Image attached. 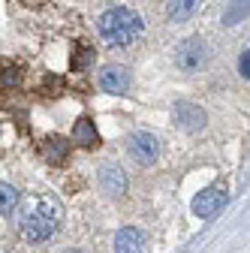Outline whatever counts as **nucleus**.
Wrapping results in <instances>:
<instances>
[{
	"instance_id": "1",
	"label": "nucleus",
	"mask_w": 250,
	"mask_h": 253,
	"mask_svg": "<svg viewBox=\"0 0 250 253\" xmlns=\"http://www.w3.org/2000/svg\"><path fill=\"white\" fill-rule=\"evenodd\" d=\"M15 211H18L15 214V229L30 244H45L60 229V220H64V208L48 193H34V196L21 199Z\"/></svg>"
},
{
	"instance_id": "2",
	"label": "nucleus",
	"mask_w": 250,
	"mask_h": 253,
	"mask_svg": "<svg viewBox=\"0 0 250 253\" xmlns=\"http://www.w3.org/2000/svg\"><path fill=\"white\" fill-rule=\"evenodd\" d=\"M100 30V40L112 48H124V45H133L142 34H145V21L136 9L130 6H112L100 15L97 21Z\"/></svg>"
},
{
	"instance_id": "3",
	"label": "nucleus",
	"mask_w": 250,
	"mask_h": 253,
	"mask_svg": "<svg viewBox=\"0 0 250 253\" xmlns=\"http://www.w3.org/2000/svg\"><path fill=\"white\" fill-rule=\"evenodd\" d=\"M208 57H211V48L202 37H187L175 45V67L184 70V73H196V70H205L208 67Z\"/></svg>"
},
{
	"instance_id": "4",
	"label": "nucleus",
	"mask_w": 250,
	"mask_h": 253,
	"mask_svg": "<svg viewBox=\"0 0 250 253\" xmlns=\"http://www.w3.org/2000/svg\"><path fill=\"white\" fill-rule=\"evenodd\" d=\"M127 154L130 160L139 163V166H154L160 157V139L148 133V130H136L130 139H127Z\"/></svg>"
},
{
	"instance_id": "5",
	"label": "nucleus",
	"mask_w": 250,
	"mask_h": 253,
	"mask_svg": "<svg viewBox=\"0 0 250 253\" xmlns=\"http://www.w3.org/2000/svg\"><path fill=\"white\" fill-rule=\"evenodd\" d=\"M172 121L181 126L184 133H202L205 124H208L205 109L196 106V103H190V100H178V103L172 106Z\"/></svg>"
},
{
	"instance_id": "6",
	"label": "nucleus",
	"mask_w": 250,
	"mask_h": 253,
	"mask_svg": "<svg viewBox=\"0 0 250 253\" xmlns=\"http://www.w3.org/2000/svg\"><path fill=\"white\" fill-rule=\"evenodd\" d=\"M100 90L106 93H118V97H124L130 87H133V73L127 67H121V63H109V67L100 70Z\"/></svg>"
},
{
	"instance_id": "7",
	"label": "nucleus",
	"mask_w": 250,
	"mask_h": 253,
	"mask_svg": "<svg viewBox=\"0 0 250 253\" xmlns=\"http://www.w3.org/2000/svg\"><path fill=\"white\" fill-rule=\"evenodd\" d=\"M223 205H226V193H223L220 187H208V190H202V193L193 199V214L202 217V220H208L214 214H220Z\"/></svg>"
},
{
	"instance_id": "8",
	"label": "nucleus",
	"mask_w": 250,
	"mask_h": 253,
	"mask_svg": "<svg viewBox=\"0 0 250 253\" xmlns=\"http://www.w3.org/2000/svg\"><path fill=\"white\" fill-rule=\"evenodd\" d=\"M73 145L82 151H93L100 145V133H97V126H93L90 118H79L73 124Z\"/></svg>"
},
{
	"instance_id": "9",
	"label": "nucleus",
	"mask_w": 250,
	"mask_h": 253,
	"mask_svg": "<svg viewBox=\"0 0 250 253\" xmlns=\"http://www.w3.org/2000/svg\"><path fill=\"white\" fill-rule=\"evenodd\" d=\"M100 190L106 196H124L127 193V175H124L118 166H103L100 169Z\"/></svg>"
},
{
	"instance_id": "10",
	"label": "nucleus",
	"mask_w": 250,
	"mask_h": 253,
	"mask_svg": "<svg viewBox=\"0 0 250 253\" xmlns=\"http://www.w3.org/2000/svg\"><path fill=\"white\" fill-rule=\"evenodd\" d=\"M145 250V232L136 226H124L115 235V253H142Z\"/></svg>"
},
{
	"instance_id": "11",
	"label": "nucleus",
	"mask_w": 250,
	"mask_h": 253,
	"mask_svg": "<svg viewBox=\"0 0 250 253\" xmlns=\"http://www.w3.org/2000/svg\"><path fill=\"white\" fill-rule=\"evenodd\" d=\"M202 12V0H166V15L172 21H190Z\"/></svg>"
},
{
	"instance_id": "12",
	"label": "nucleus",
	"mask_w": 250,
	"mask_h": 253,
	"mask_svg": "<svg viewBox=\"0 0 250 253\" xmlns=\"http://www.w3.org/2000/svg\"><path fill=\"white\" fill-rule=\"evenodd\" d=\"M67 154H70V142L67 139H60V136H51V139H45L42 142V157L48 163H64L67 160Z\"/></svg>"
},
{
	"instance_id": "13",
	"label": "nucleus",
	"mask_w": 250,
	"mask_h": 253,
	"mask_svg": "<svg viewBox=\"0 0 250 253\" xmlns=\"http://www.w3.org/2000/svg\"><path fill=\"white\" fill-rule=\"evenodd\" d=\"M21 202V193L12 184H0V214H12Z\"/></svg>"
},
{
	"instance_id": "14",
	"label": "nucleus",
	"mask_w": 250,
	"mask_h": 253,
	"mask_svg": "<svg viewBox=\"0 0 250 253\" xmlns=\"http://www.w3.org/2000/svg\"><path fill=\"white\" fill-rule=\"evenodd\" d=\"M90 63H93V51H90V48L82 45V48L73 51V70H87Z\"/></svg>"
},
{
	"instance_id": "15",
	"label": "nucleus",
	"mask_w": 250,
	"mask_h": 253,
	"mask_svg": "<svg viewBox=\"0 0 250 253\" xmlns=\"http://www.w3.org/2000/svg\"><path fill=\"white\" fill-rule=\"evenodd\" d=\"M247 15V0H232V6H229V12H226V24H235V21H241Z\"/></svg>"
},
{
	"instance_id": "16",
	"label": "nucleus",
	"mask_w": 250,
	"mask_h": 253,
	"mask_svg": "<svg viewBox=\"0 0 250 253\" xmlns=\"http://www.w3.org/2000/svg\"><path fill=\"white\" fill-rule=\"evenodd\" d=\"M238 73L247 79L250 76V51L247 48H241V54H238Z\"/></svg>"
},
{
	"instance_id": "17",
	"label": "nucleus",
	"mask_w": 250,
	"mask_h": 253,
	"mask_svg": "<svg viewBox=\"0 0 250 253\" xmlns=\"http://www.w3.org/2000/svg\"><path fill=\"white\" fill-rule=\"evenodd\" d=\"M18 76H21L18 70H3V73H0V82H3L6 87H12V84H18V82H21Z\"/></svg>"
},
{
	"instance_id": "18",
	"label": "nucleus",
	"mask_w": 250,
	"mask_h": 253,
	"mask_svg": "<svg viewBox=\"0 0 250 253\" xmlns=\"http://www.w3.org/2000/svg\"><path fill=\"white\" fill-rule=\"evenodd\" d=\"M67 253H84V250H67Z\"/></svg>"
}]
</instances>
